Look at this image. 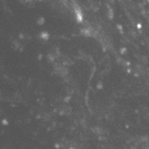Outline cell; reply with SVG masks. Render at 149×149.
Returning <instances> with one entry per match:
<instances>
[{
	"label": "cell",
	"instance_id": "cell-1",
	"mask_svg": "<svg viewBox=\"0 0 149 149\" xmlns=\"http://www.w3.org/2000/svg\"><path fill=\"white\" fill-rule=\"evenodd\" d=\"M74 10H75V14H76V20L79 22V23H81L82 22V12H81V10H80L79 6H74Z\"/></svg>",
	"mask_w": 149,
	"mask_h": 149
},
{
	"label": "cell",
	"instance_id": "cell-2",
	"mask_svg": "<svg viewBox=\"0 0 149 149\" xmlns=\"http://www.w3.org/2000/svg\"><path fill=\"white\" fill-rule=\"evenodd\" d=\"M39 36H41V38H43L44 41H48V39H49L48 32H41V35H39Z\"/></svg>",
	"mask_w": 149,
	"mask_h": 149
},
{
	"label": "cell",
	"instance_id": "cell-3",
	"mask_svg": "<svg viewBox=\"0 0 149 149\" xmlns=\"http://www.w3.org/2000/svg\"><path fill=\"white\" fill-rule=\"evenodd\" d=\"M109 18L112 19L113 18V12H112V8L109 7Z\"/></svg>",
	"mask_w": 149,
	"mask_h": 149
},
{
	"label": "cell",
	"instance_id": "cell-5",
	"mask_svg": "<svg viewBox=\"0 0 149 149\" xmlns=\"http://www.w3.org/2000/svg\"><path fill=\"white\" fill-rule=\"evenodd\" d=\"M125 50H126L125 48H123V49H122V50H121V52H122V54H124V53H125Z\"/></svg>",
	"mask_w": 149,
	"mask_h": 149
},
{
	"label": "cell",
	"instance_id": "cell-4",
	"mask_svg": "<svg viewBox=\"0 0 149 149\" xmlns=\"http://www.w3.org/2000/svg\"><path fill=\"white\" fill-rule=\"evenodd\" d=\"M37 23H38V25H42V24L44 23V18H43V17H41V18H38V20H37Z\"/></svg>",
	"mask_w": 149,
	"mask_h": 149
}]
</instances>
